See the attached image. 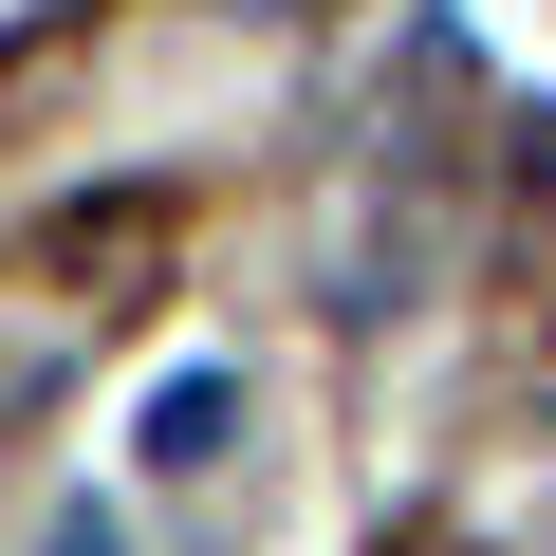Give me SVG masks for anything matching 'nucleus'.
Here are the masks:
<instances>
[{
  "instance_id": "nucleus-3",
  "label": "nucleus",
  "mask_w": 556,
  "mask_h": 556,
  "mask_svg": "<svg viewBox=\"0 0 556 556\" xmlns=\"http://www.w3.org/2000/svg\"><path fill=\"white\" fill-rule=\"evenodd\" d=\"M56 556H112V519H56Z\"/></svg>"
},
{
  "instance_id": "nucleus-1",
  "label": "nucleus",
  "mask_w": 556,
  "mask_h": 556,
  "mask_svg": "<svg viewBox=\"0 0 556 556\" xmlns=\"http://www.w3.org/2000/svg\"><path fill=\"white\" fill-rule=\"evenodd\" d=\"M38 278H56L75 316H112L130 278H167V204H56L38 223Z\"/></svg>"
},
{
  "instance_id": "nucleus-2",
  "label": "nucleus",
  "mask_w": 556,
  "mask_h": 556,
  "mask_svg": "<svg viewBox=\"0 0 556 556\" xmlns=\"http://www.w3.org/2000/svg\"><path fill=\"white\" fill-rule=\"evenodd\" d=\"M223 427H241V390H223V371L149 390V464H223Z\"/></svg>"
}]
</instances>
